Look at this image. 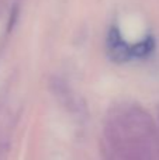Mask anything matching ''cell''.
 Listing matches in <instances>:
<instances>
[{
  "label": "cell",
  "instance_id": "1",
  "mask_svg": "<svg viewBox=\"0 0 159 160\" xmlns=\"http://www.w3.org/2000/svg\"><path fill=\"white\" fill-rule=\"evenodd\" d=\"M107 48L110 51V55L117 62L131 61V47L123 41L120 32L115 27H113L107 37Z\"/></svg>",
  "mask_w": 159,
  "mask_h": 160
},
{
  "label": "cell",
  "instance_id": "2",
  "mask_svg": "<svg viewBox=\"0 0 159 160\" xmlns=\"http://www.w3.org/2000/svg\"><path fill=\"white\" fill-rule=\"evenodd\" d=\"M120 158L121 160H152V153L148 143L134 139L123 146Z\"/></svg>",
  "mask_w": 159,
  "mask_h": 160
},
{
  "label": "cell",
  "instance_id": "3",
  "mask_svg": "<svg viewBox=\"0 0 159 160\" xmlns=\"http://www.w3.org/2000/svg\"><path fill=\"white\" fill-rule=\"evenodd\" d=\"M155 39L151 35L131 47V59H145L154 52Z\"/></svg>",
  "mask_w": 159,
  "mask_h": 160
}]
</instances>
